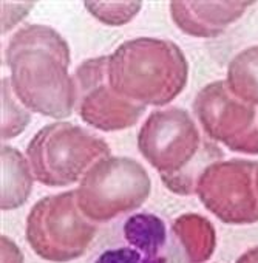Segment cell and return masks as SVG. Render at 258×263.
<instances>
[{
  "label": "cell",
  "mask_w": 258,
  "mask_h": 263,
  "mask_svg": "<svg viewBox=\"0 0 258 263\" xmlns=\"http://www.w3.org/2000/svg\"><path fill=\"white\" fill-rule=\"evenodd\" d=\"M173 234L180 238L189 263H204L215 252L216 232L213 224L198 214H183L173 221Z\"/></svg>",
  "instance_id": "7c38bea8"
},
{
  "label": "cell",
  "mask_w": 258,
  "mask_h": 263,
  "mask_svg": "<svg viewBox=\"0 0 258 263\" xmlns=\"http://www.w3.org/2000/svg\"><path fill=\"white\" fill-rule=\"evenodd\" d=\"M152 180L143 164L127 157L99 160L79 181L77 203L94 223L110 221L144 204Z\"/></svg>",
  "instance_id": "8992f818"
},
{
  "label": "cell",
  "mask_w": 258,
  "mask_h": 263,
  "mask_svg": "<svg viewBox=\"0 0 258 263\" xmlns=\"http://www.w3.org/2000/svg\"><path fill=\"white\" fill-rule=\"evenodd\" d=\"M255 2H170L175 25L193 37H216Z\"/></svg>",
  "instance_id": "30bf717a"
},
{
  "label": "cell",
  "mask_w": 258,
  "mask_h": 263,
  "mask_svg": "<svg viewBox=\"0 0 258 263\" xmlns=\"http://www.w3.org/2000/svg\"><path fill=\"white\" fill-rule=\"evenodd\" d=\"M31 122L30 111L16 98L10 78L2 79V140L21 135Z\"/></svg>",
  "instance_id": "9a60e30c"
},
{
  "label": "cell",
  "mask_w": 258,
  "mask_h": 263,
  "mask_svg": "<svg viewBox=\"0 0 258 263\" xmlns=\"http://www.w3.org/2000/svg\"><path fill=\"white\" fill-rule=\"evenodd\" d=\"M193 111L204 134L232 152L258 155V107L238 99L226 81H215L198 91Z\"/></svg>",
  "instance_id": "ba28073f"
},
{
  "label": "cell",
  "mask_w": 258,
  "mask_h": 263,
  "mask_svg": "<svg viewBox=\"0 0 258 263\" xmlns=\"http://www.w3.org/2000/svg\"><path fill=\"white\" fill-rule=\"evenodd\" d=\"M76 108L81 119L102 132L133 127L147 107L117 95L108 82V56L84 61L74 71Z\"/></svg>",
  "instance_id": "9c48e42d"
},
{
  "label": "cell",
  "mask_w": 258,
  "mask_h": 263,
  "mask_svg": "<svg viewBox=\"0 0 258 263\" xmlns=\"http://www.w3.org/2000/svg\"><path fill=\"white\" fill-rule=\"evenodd\" d=\"M141 155L176 195H192L206 167L223 158L221 149L206 140L189 111L170 107L156 110L138 134Z\"/></svg>",
  "instance_id": "7a4b0ae2"
},
{
  "label": "cell",
  "mask_w": 258,
  "mask_h": 263,
  "mask_svg": "<svg viewBox=\"0 0 258 263\" xmlns=\"http://www.w3.org/2000/svg\"><path fill=\"white\" fill-rule=\"evenodd\" d=\"M236 263H258V246L253 248V249L246 251V252L236 260Z\"/></svg>",
  "instance_id": "d6986e66"
},
{
  "label": "cell",
  "mask_w": 258,
  "mask_h": 263,
  "mask_svg": "<svg viewBox=\"0 0 258 263\" xmlns=\"http://www.w3.org/2000/svg\"><path fill=\"white\" fill-rule=\"evenodd\" d=\"M226 85L238 99L258 107V45L240 51L229 62Z\"/></svg>",
  "instance_id": "4fadbf2b"
},
{
  "label": "cell",
  "mask_w": 258,
  "mask_h": 263,
  "mask_svg": "<svg viewBox=\"0 0 258 263\" xmlns=\"http://www.w3.org/2000/svg\"><path fill=\"white\" fill-rule=\"evenodd\" d=\"M124 237L132 248L160 255L167 241L164 221L153 214H135L124 224Z\"/></svg>",
  "instance_id": "5bb4252c"
},
{
  "label": "cell",
  "mask_w": 258,
  "mask_h": 263,
  "mask_svg": "<svg viewBox=\"0 0 258 263\" xmlns=\"http://www.w3.org/2000/svg\"><path fill=\"white\" fill-rule=\"evenodd\" d=\"M256 187H258V174H256Z\"/></svg>",
  "instance_id": "ffe728a7"
},
{
  "label": "cell",
  "mask_w": 258,
  "mask_h": 263,
  "mask_svg": "<svg viewBox=\"0 0 258 263\" xmlns=\"http://www.w3.org/2000/svg\"><path fill=\"white\" fill-rule=\"evenodd\" d=\"M94 263H166L164 255H153L138 251L132 246L104 251Z\"/></svg>",
  "instance_id": "e0dca14e"
},
{
  "label": "cell",
  "mask_w": 258,
  "mask_h": 263,
  "mask_svg": "<svg viewBox=\"0 0 258 263\" xmlns=\"http://www.w3.org/2000/svg\"><path fill=\"white\" fill-rule=\"evenodd\" d=\"M258 161H216L204 169L195 194L207 211L229 224L258 221Z\"/></svg>",
  "instance_id": "52a82bcc"
},
{
  "label": "cell",
  "mask_w": 258,
  "mask_h": 263,
  "mask_svg": "<svg viewBox=\"0 0 258 263\" xmlns=\"http://www.w3.org/2000/svg\"><path fill=\"white\" fill-rule=\"evenodd\" d=\"M0 245H2V263H24V255L19 246L10 237H0Z\"/></svg>",
  "instance_id": "ac0fdd59"
},
{
  "label": "cell",
  "mask_w": 258,
  "mask_h": 263,
  "mask_svg": "<svg viewBox=\"0 0 258 263\" xmlns=\"http://www.w3.org/2000/svg\"><path fill=\"white\" fill-rule=\"evenodd\" d=\"M5 61L21 104L44 116L68 118L76 107V82L70 74V48L51 27L27 25L8 42Z\"/></svg>",
  "instance_id": "6da1fadb"
},
{
  "label": "cell",
  "mask_w": 258,
  "mask_h": 263,
  "mask_svg": "<svg viewBox=\"0 0 258 263\" xmlns=\"http://www.w3.org/2000/svg\"><path fill=\"white\" fill-rule=\"evenodd\" d=\"M189 79L183 50L169 39L136 37L108 54L111 88L133 102L163 107L181 95Z\"/></svg>",
  "instance_id": "3957f363"
},
{
  "label": "cell",
  "mask_w": 258,
  "mask_h": 263,
  "mask_svg": "<svg viewBox=\"0 0 258 263\" xmlns=\"http://www.w3.org/2000/svg\"><path fill=\"white\" fill-rule=\"evenodd\" d=\"M110 152V146L90 130L62 121L41 128L27 147L34 178L50 187H67L81 181Z\"/></svg>",
  "instance_id": "277c9868"
},
{
  "label": "cell",
  "mask_w": 258,
  "mask_h": 263,
  "mask_svg": "<svg viewBox=\"0 0 258 263\" xmlns=\"http://www.w3.org/2000/svg\"><path fill=\"white\" fill-rule=\"evenodd\" d=\"M97 226L79 208L76 191L39 200L27 217L25 237L36 255L53 263H67L84 255Z\"/></svg>",
  "instance_id": "5b68a950"
},
{
  "label": "cell",
  "mask_w": 258,
  "mask_h": 263,
  "mask_svg": "<svg viewBox=\"0 0 258 263\" xmlns=\"http://www.w3.org/2000/svg\"><path fill=\"white\" fill-rule=\"evenodd\" d=\"M84 5L94 19L110 27L128 24L143 8V2H84Z\"/></svg>",
  "instance_id": "2e32d148"
},
{
  "label": "cell",
  "mask_w": 258,
  "mask_h": 263,
  "mask_svg": "<svg viewBox=\"0 0 258 263\" xmlns=\"http://www.w3.org/2000/svg\"><path fill=\"white\" fill-rule=\"evenodd\" d=\"M30 161L11 146H2V211L17 209L25 204L33 189Z\"/></svg>",
  "instance_id": "8fae6325"
}]
</instances>
